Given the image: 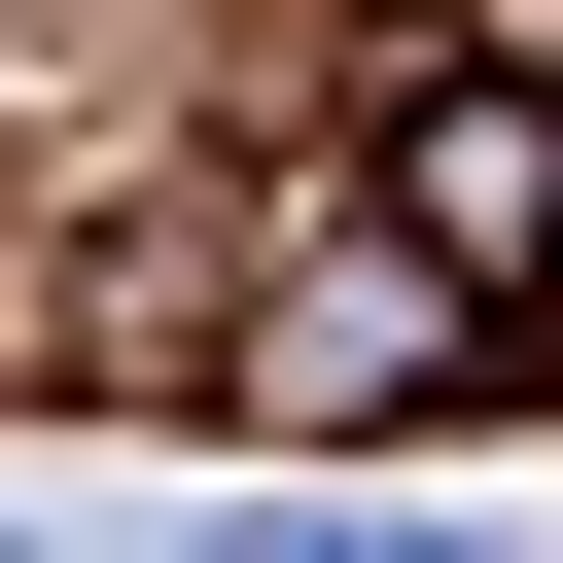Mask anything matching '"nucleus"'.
I'll use <instances>...</instances> for the list:
<instances>
[{
  "label": "nucleus",
  "instance_id": "obj_1",
  "mask_svg": "<svg viewBox=\"0 0 563 563\" xmlns=\"http://www.w3.org/2000/svg\"><path fill=\"white\" fill-rule=\"evenodd\" d=\"M352 176H387V246H422V282H528V317H563V35H422Z\"/></svg>",
  "mask_w": 563,
  "mask_h": 563
},
{
  "label": "nucleus",
  "instance_id": "obj_2",
  "mask_svg": "<svg viewBox=\"0 0 563 563\" xmlns=\"http://www.w3.org/2000/svg\"><path fill=\"white\" fill-rule=\"evenodd\" d=\"M528 352H563V317H528Z\"/></svg>",
  "mask_w": 563,
  "mask_h": 563
}]
</instances>
